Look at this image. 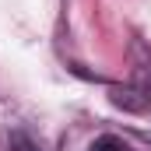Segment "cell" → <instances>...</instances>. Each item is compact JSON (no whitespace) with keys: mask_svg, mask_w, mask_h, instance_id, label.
Segmentation results:
<instances>
[{"mask_svg":"<svg viewBox=\"0 0 151 151\" xmlns=\"http://www.w3.org/2000/svg\"><path fill=\"white\" fill-rule=\"evenodd\" d=\"M91 151H130V144L123 141V137H113V134H102L95 144H91Z\"/></svg>","mask_w":151,"mask_h":151,"instance_id":"obj_1","label":"cell"},{"mask_svg":"<svg viewBox=\"0 0 151 151\" xmlns=\"http://www.w3.org/2000/svg\"><path fill=\"white\" fill-rule=\"evenodd\" d=\"M11 148H14V151H39L35 144L25 137V134H14V137H11Z\"/></svg>","mask_w":151,"mask_h":151,"instance_id":"obj_2","label":"cell"}]
</instances>
